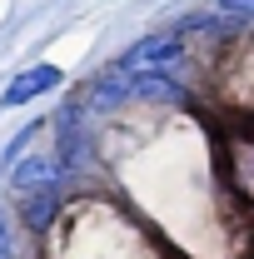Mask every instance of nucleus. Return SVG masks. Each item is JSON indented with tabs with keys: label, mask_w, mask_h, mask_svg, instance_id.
I'll return each mask as SVG.
<instances>
[{
	"label": "nucleus",
	"mask_w": 254,
	"mask_h": 259,
	"mask_svg": "<svg viewBox=\"0 0 254 259\" xmlns=\"http://www.w3.org/2000/svg\"><path fill=\"white\" fill-rule=\"evenodd\" d=\"M180 60H185V35L180 30H155V35H145V40H135V45H125L120 60H115V70L145 75V70H175Z\"/></svg>",
	"instance_id": "nucleus-1"
},
{
	"label": "nucleus",
	"mask_w": 254,
	"mask_h": 259,
	"mask_svg": "<svg viewBox=\"0 0 254 259\" xmlns=\"http://www.w3.org/2000/svg\"><path fill=\"white\" fill-rule=\"evenodd\" d=\"M60 80H65L60 65H30V70H20V75H15V80L0 90V105H10V110H15V105H30V100L50 95Z\"/></svg>",
	"instance_id": "nucleus-2"
},
{
	"label": "nucleus",
	"mask_w": 254,
	"mask_h": 259,
	"mask_svg": "<svg viewBox=\"0 0 254 259\" xmlns=\"http://www.w3.org/2000/svg\"><path fill=\"white\" fill-rule=\"evenodd\" d=\"M60 185V160L55 155H25L10 164V190L15 194H40Z\"/></svg>",
	"instance_id": "nucleus-3"
},
{
	"label": "nucleus",
	"mask_w": 254,
	"mask_h": 259,
	"mask_svg": "<svg viewBox=\"0 0 254 259\" xmlns=\"http://www.w3.org/2000/svg\"><path fill=\"white\" fill-rule=\"evenodd\" d=\"M60 209V190H40V194H25V225L30 229H45Z\"/></svg>",
	"instance_id": "nucleus-4"
},
{
	"label": "nucleus",
	"mask_w": 254,
	"mask_h": 259,
	"mask_svg": "<svg viewBox=\"0 0 254 259\" xmlns=\"http://www.w3.org/2000/svg\"><path fill=\"white\" fill-rule=\"evenodd\" d=\"M215 10H224V15H234V20L254 25V0H215Z\"/></svg>",
	"instance_id": "nucleus-5"
},
{
	"label": "nucleus",
	"mask_w": 254,
	"mask_h": 259,
	"mask_svg": "<svg viewBox=\"0 0 254 259\" xmlns=\"http://www.w3.org/2000/svg\"><path fill=\"white\" fill-rule=\"evenodd\" d=\"M0 259H10V234H5V209H0Z\"/></svg>",
	"instance_id": "nucleus-6"
}]
</instances>
